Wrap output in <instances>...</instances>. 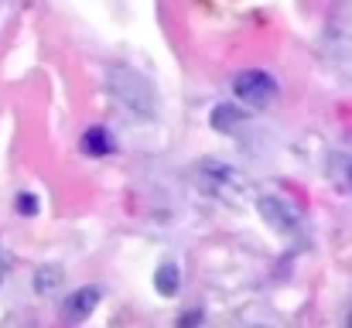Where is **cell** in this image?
Returning a JSON list of instances; mask_svg holds the SVG:
<instances>
[{"instance_id": "cell-1", "label": "cell", "mask_w": 352, "mask_h": 328, "mask_svg": "<svg viewBox=\"0 0 352 328\" xmlns=\"http://www.w3.org/2000/svg\"><path fill=\"white\" fill-rule=\"evenodd\" d=\"M110 93H113V100H117L123 109H130L133 116H154V109H157V93H154V86L147 83V76H140L137 69H130V65H117V69H110Z\"/></svg>"}, {"instance_id": "cell-2", "label": "cell", "mask_w": 352, "mask_h": 328, "mask_svg": "<svg viewBox=\"0 0 352 328\" xmlns=\"http://www.w3.org/2000/svg\"><path fill=\"white\" fill-rule=\"evenodd\" d=\"M233 93L246 107L263 109L277 100V79L270 72H263V69H246V72H239L233 79Z\"/></svg>"}, {"instance_id": "cell-3", "label": "cell", "mask_w": 352, "mask_h": 328, "mask_svg": "<svg viewBox=\"0 0 352 328\" xmlns=\"http://www.w3.org/2000/svg\"><path fill=\"white\" fill-rule=\"evenodd\" d=\"M329 45L339 58H352V0H339L329 14Z\"/></svg>"}, {"instance_id": "cell-4", "label": "cell", "mask_w": 352, "mask_h": 328, "mask_svg": "<svg viewBox=\"0 0 352 328\" xmlns=\"http://www.w3.org/2000/svg\"><path fill=\"white\" fill-rule=\"evenodd\" d=\"M199 178H202V185H206L212 195H236V192L246 188L243 175H236L233 168H226V164H219V161H202V164H199Z\"/></svg>"}, {"instance_id": "cell-5", "label": "cell", "mask_w": 352, "mask_h": 328, "mask_svg": "<svg viewBox=\"0 0 352 328\" xmlns=\"http://www.w3.org/2000/svg\"><path fill=\"white\" fill-rule=\"evenodd\" d=\"M256 209H260V216L267 219V226H274V229H280V232H294V229H298L294 206L284 202L280 195H263V199L256 202Z\"/></svg>"}, {"instance_id": "cell-6", "label": "cell", "mask_w": 352, "mask_h": 328, "mask_svg": "<svg viewBox=\"0 0 352 328\" xmlns=\"http://www.w3.org/2000/svg\"><path fill=\"white\" fill-rule=\"evenodd\" d=\"M96 301H100V291H96V287H79L76 294H69V298L62 301V315H65L69 322H82V318L93 315Z\"/></svg>"}, {"instance_id": "cell-7", "label": "cell", "mask_w": 352, "mask_h": 328, "mask_svg": "<svg viewBox=\"0 0 352 328\" xmlns=\"http://www.w3.org/2000/svg\"><path fill=\"white\" fill-rule=\"evenodd\" d=\"M82 154H89V157H107V154H113V137H110L103 127H89V130L82 133Z\"/></svg>"}, {"instance_id": "cell-8", "label": "cell", "mask_w": 352, "mask_h": 328, "mask_svg": "<svg viewBox=\"0 0 352 328\" xmlns=\"http://www.w3.org/2000/svg\"><path fill=\"white\" fill-rule=\"evenodd\" d=\"M178 287H182V274H178V267H175V263H161L157 274H154V291H157L161 298H175Z\"/></svg>"}, {"instance_id": "cell-9", "label": "cell", "mask_w": 352, "mask_h": 328, "mask_svg": "<svg viewBox=\"0 0 352 328\" xmlns=\"http://www.w3.org/2000/svg\"><path fill=\"white\" fill-rule=\"evenodd\" d=\"M246 116V109H239V107H233V103H219V107L212 109V116H209V123L223 133V130H233L236 123Z\"/></svg>"}, {"instance_id": "cell-10", "label": "cell", "mask_w": 352, "mask_h": 328, "mask_svg": "<svg viewBox=\"0 0 352 328\" xmlns=\"http://www.w3.org/2000/svg\"><path fill=\"white\" fill-rule=\"evenodd\" d=\"M58 281H62V270H58V267H45V270L34 277V287H38V291H52V284H58Z\"/></svg>"}, {"instance_id": "cell-11", "label": "cell", "mask_w": 352, "mask_h": 328, "mask_svg": "<svg viewBox=\"0 0 352 328\" xmlns=\"http://www.w3.org/2000/svg\"><path fill=\"white\" fill-rule=\"evenodd\" d=\"M17 212H21V216H34V212H38V199H34L31 192L17 195Z\"/></svg>"}, {"instance_id": "cell-12", "label": "cell", "mask_w": 352, "mask_h": 328, "mask_svg": "<svg viewBox=\"0 0 352 328\" xmlns=\"http://www.w3.org/2000/svg\"><path fill=\"white\" fill-rule=\"evenodd\" d=\"M195 325H202V311H195V308H192V311H185V315H182V328H195Z\"/></svg>"}, {"instance_id": "cell-13", "label": "cell", "mask_w": 352, "mask_h": 328, "mask_svg": "<svg viewBox=\"0 0 352 328\" xmlns=\"http://www.w3.org/2000/svg\"><path fill=\"white\" fill-rule=\"evenodd\" d=\"M3 277H7V267H3V263H0V284H3Z\"/></svg>"}, {"instance_id": "cell-14", "label": "cell", "mask_w": 352, "mask_h": 328, "mask_svg": "<svg viewBox=\"0 0 352 328\" xmlns=\"http://www.w3.org/2000/svg\"><path fill=\"white\" fill-rule=\"evenodd\" d=\"M346 328H352V311H349V318H346Z\"/></svg>"}, {"instance_id": "cell-15", "label": "cell", "mask_w": 352, "mask_h": 328, "mask_svg": "<svg viewBox=\"0 0 352 328\" xmlns=\"http://www.w3.org/2000/svg\"><path fill=\"white\" fill-rule=\"evenodd\" d=\"M349 185H352V164H349Z\"/></svg>"}, {"instance_id": "cell-16", "label": "cell", "mask_w": 352, "mask_h": 328, "mask_svg": "<svg viewBox=\"0 0 352 328\" xmlns=\"http://www.w3.org/2000/svg\"><path fill=\"white\" fill-rule=\"evenodd\" d=\"M256 328H263V325H256Z\"/></svg>"}]
</instances>
